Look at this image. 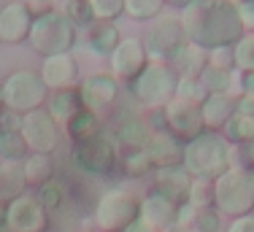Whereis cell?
Instances as JSON below:
<instances>
[{
  "mask_svg": "<svg viewBox=\"0 0 254 232\" xmlns=\"http://www.w3.org/2000/svg\"><path fill=\"white\" fill-rule=\"evenodd\" d=\"M179 19L184 24L187 41L203 46L205 52L235 46L246 33L235 0H195L181 11Z\"/></svg>",
  "mask_w": 254,
  "mask_h": 232,
  "instance_id": "cell-1",
  "label": "cell"
},
{
  "mask_svg": "<svg viewBox=\"0 0 254 232\" xmlns=\"http://www.w3.org/2000/svg\"><path fill=\"white\" fill-rule=\"evenodd\" d=\"M181 168L192 175V178L203 181H216L227 168H233V149L222 132L205 130L203 135L184 143V157H181Z\"/></svg>",
  "mask_w": 254,
  "mask_h": 232,
  "instance_id": "cell-2",
  "label": "cell"
},
{
  "mask_svg": "<svg viewBox=\"0 0 254 232\" xmlns=\"http://www.w3.org/2000/svg\"><path fill=\"white\" fill-rule=\"evenodd\" d=\"M214 208L222 216L238 219L246 213H254V184L252 170L233 165L214 181Z\"/></svg>",
  "mask_w": 254,
  "mask_h": 232,
  "instance_id": "cell-3",
  "label": "cell"
},
{
  "mask_svg": "<svg viewBox=\"0 0 254 232\" xmlns=\"http://www.w3.org/2000/svg\"><path fill=\"white\" fill-rule=\"evenodd\" d=\"M78 30L63 16V11L49 8L35 14L33 30H30V46L38 52L41 57H52V54H70L76 46Z\"/></svg>",
  "mask_w": 254,
  "mask_h": 232,
  "instance_id": "cell-4",
  "label": "cell"
},
{
  "mask_svg": "<svg viewBox=\"0 0 254 232\" xmlns=\"http://www.w3.org/2000/svg\"><path fill=\"white\" fill-rule=\"evenodd\" d=\"M141 197L125 186H114L98 197L95 203V227L98 232H122L138 219Z\"/></svg>",
  "mask_w": 254,
  "mask_h": 232,
  "instance_id": "cell-5",
  "label": "cell"
},
{
  "mask_svg": "<svg viewBox=\"0 0 254 232\" xmlns=\"http://www.w3.org/2000/svg\"><path fill=\"white\" fill-rule=\"evenodd\" d=\"M49 100V89L46 84L41 81V73L38 70H30V68H22V70H14L5 76L3 81V106L8 111H16V114H30V111H38L44 108V103Z\"/></svg>",
  "mask_w": 254,
  "mask_h": 232,
  "instance_id": "cell-6",
  "label": "cell"
},
{
  "mask_svg": "<svg viewBox=\"0 0 254 232\" xmlns=\"http://www.w3.org/2000/svg\"><path fill=\"white\" fill-rule=\"evenodd\" d=\"M176 84H179V76L171 65L165 62H149L143 73L130 84L132 87V95H135L138 103L154 111V108H165L168 103L176 97Z\"/></svg>",
  "mask_w": 254,
  "mask_h": 232,
  "instance_id": "cell-7",
  "label": "cell"
},
{
  "mask_svg": "<svg viewBox=\"0 0 254 232\" xmlns=\"http://www.w3.org/2000/svg\"><path fill=\"white\" fill-rule=\"evenodd\" d=\"M70 157H73L76 168L81 170V173L106 175V173H111V170L117 168L119 149H117V140L103 130V132H98V135H92V138L76 140Z\"/></svg>",
  "mask_w": 254,
  "mask_h": 232,
  "instance_id": "cell-8",
  "label": "cell"
},
{
  "mask_svg": "<svg viewBox=\"0 0 254 232\" xmlns=\"http://www.w3.org/2000/svg\"><path fill=\"white\" fill-rule=\"evenodd\" d=\"M184 44H187V33L179 16H160V19H154L146 38H143L149 62H165V65L173 62V57L181 52Z\"/></svg>",
  "mask_w": 254,
  "mask_h": 232,
  "instance_id": "cell-9",
  "label": "cell"
},
{
  "mask_svg": "<svg viewBox=\"0 0 254 232\" xmlns=\"http://www.w3.org/2000/svg\"><path fill=\"white\" fill-rule=\"evenodd\" d=\"M162 124H165V132H171L173 138L181 140V143H190V140H195L197 135L205 132L200 106L184 103V100H179V97H173V100L162 108Z\"/></svg>",
  "mask_w": 254,
  "mask_h": 232,
  "instance_id": "cell-10",
  "label": "cell"
},
{
  "mask_svg": "<svg viewBox=\"0 0 254 232\" xmlns=\"http://www.w3.org/2000/svg\"><path fill=\"white\" fill-rule=\"evenodd\" d=\"M22 138H25L27 149L35 154H54V149L60 146V124L52 119V114L46 108L30 111L22 116L19 127Z\"/></svg>",
  "mask_w": 254,
  "mask_h": 232,
  "instance_id": "cell-11",
  "label": "cell"
},
{
  "mask_svg": "<svg viewBox=\"0 0 254 232\" xmlns=\"http://www.w3.org/2000/svg\"><path fill=\"white\" fill-rule=\"evenodd\" d=\"M149 65V54L141 38L127 35L122 38V44L114 49V54L108 57V73L117 78L119 84H132L138 76L143 73V68Z\"/></svg>",
  "mask_w": 254,
  "mask_h": 232,
  "instance_id": "cell-12",
  "label": "cell"
},
{
  "mask_svg": "<svg viewBox=\"0 0 254 232\" xmlns=\"http://www.w3.org/2000/svg\"><path fill=\"white\" fill-rule=\"evenodd\" d=\"M5 227L11 232H46L49 230V211L41 205L35 194H22V197L5 203Z\"/></svg>",
  "mask_w": 254,
  "mask_h": 232,
  "instance_id": "cell-13",
  "label": "cell"
},
{
  "mask_svg": "<svg viewBox=\"0 0 254 232\" xmlns=\"http://www.w3.org/2000/svg\"><path fill=\"white\" fill-rule=\"evenodd\" d=\"M41 81L46 84L49 92H63V89H76L81 81V68L78 59L70 54H52V57L41 59Z\"/></svg>",
  "mask_w": 254,
  "mask_h": 232,
  "instance_id": "cell-14",
  "label": "cell"
},
{
  "mask_svg": "<svg viewBox=\"0 0 254 232\" xmlns=\"http://www.w3.org/2000/svg\"><path fill=\"white\" fill-rule=\"evenodd\" d=\"M78 95H81L84 108L100 114L103 108H111L119 97V81L111 73H89L78 81Z\"/></svg>",
  "mask_w": 254,
  "mask_h": 232,
  "instance_id": "cell-15",
  "label": "cell"
},
{
  "mask_svg": "<svg viewBox=\"0 0 254 232\" xmlns=\"http://www.w3.org/2000/svg\"><path fill=\"white\" fill-rule=\"evenodd\" d=\"M35 14L27 3H5L0 8V44H25L30 38V30H33Z\"/></svg>",
  "mask_w": 254,
  "mask_h": 232,
  "instance_id": "cell-16",
  "label": "cell"
},
{
  "mask_svg": "<svg viewBox=\"0 0 254 232\" xmlns=\"http://www.w3.org/2000/svg\"><path fill=\"white\" fill-rule=\"evenodd\" d=\"M176 211H179V203H173L168 194H162L160 189H149L146 194L141 197V211H138V219L146 222L149 227H154L157 232L168 230L176 224Z\"/></svg>",
  "mask_w": 254,
  "mask_h": 232,
  "instance_id": "cell-17",
  "label": "cell"
},
{
  "mask_svg": "<svg viewBox=\"0 0 254 232\" xmlns=\"http://www.w3.org/2000/svg\"><path fill=\"white\" fill-rule=\"evenodd\" d=\"M143 151L149 154V160L157 170L162 168H181V157H184V143L179 138H173L171 132L157 130L152 132L149 143L143 146Z\"/></svg>",
  "mask_w": 254,
  "mask_h": 232,
  "instance_id": "cell-18",
  "label": "cell"
},
{
  "mask_svg": "<svg viewBox=\"0 0 254 232\" xmlns=\"http://www.w3.org/2000/svg\"><path fill=\"white\" fill-rule=\"evenodd\" d=\"M171 68L176 70L179 78H200L205 73V68H208V52H205L203 46L187 41V44L181 46V52L173 57Z\"/></svg>",
  "mask_w": 254,
  "mask_h": 232,
  "instance_id": "cell-19",
  "label": "cell"
},
{
  "mask_svg": "<svg viewBox=\"0 0 254 232\" xmlns=\"http://www.w3.org/2000/svg\"><path fill=\"white\" fill-rule=\"evenodd\" d=\"M190 184L192 175L184 168H162L154 173V189H160L162 194L173 200V203H187V194H190Z\"/></svg>",
  "mask_w": 254,
  "mask_h": 232,
  "instance_id": "cell-20",
  "label": "cell"
},
{
  "mask_svg": "<svg viewBox=\"0 0 254 232\" xmlns=\"http://www.w3.org/2000/svg\"><path fill=\"white\" fill-rule=\"evenodd\" d=\"M205 130L222 132V127L230 121V116L235 114V97L233 95H208V100L200 106Z\"/></svg>",
  "mask_w": 254,
  "mask_h": 232,
  "instance_id": "cell-21",
  "label": "cell"
},
{
  "mask_svg": "<svg viewBox=\"0 0 254 232\" xmlns=\"http://www.w3.org/2000/svg\"><path fill=\"white\" fill-rule=\"evenodd\" d=\"M22 170H25V178H27V186H46L54 181V175H57V162H54L52 154H35V151H30L25 157V162H22Z\"/></svg>",
  "mask_w": 254,
  "mask_h": 232,
  "instance_id": "cell-22",
  "label": "cell"
},
{
  "mask_svg": "<svg viewBox=\"0 0 254 232\" xmlns=\"http://www.w3.org/2000/svg\"><path fill=\"white\" fill-rule=\"evenodd\" d=\"M87 44L98 57H111L114 49L122 44V33H119L117 22H95L87 33Z\"/></svg>",
  "mask_w": 254,
  "mask_h": 232,
  "instance_id": "cell-23",
  "label": "cell"
},
{
  "mask_svg": "<svg viewBox=\"0 0 254 232\" xmlns=\"http://www.w3.org/2000/svg\"><path fill=\"white\" fill-rule=\"evenodd\" d=\"M22 194H27L22 162H0V203H11Z\"/></svg>",
  "mask_w": 254,
  "mask_h": 232,
  "instance_id": "cell-24",
  "label": "cell"
},
{
  "mask_svg": "<svg viewBox=\"0 0 254 232\" xmlns=\"http://www.w3.org/2000/svg\"><path fill=\"white\" fill-rule=\"evenodd\" d=\"M84 108L81 103V95H78V87L76 89H63V92H49V100H46V111L52 114V119L57 124H65L70 116H76L78 111Z\"/></svg>",
  "mask_w": 254,
  "mask_h": 232,
  "instance_id": "cell-25",
  "label": "cell"
},
{
  "mask_svg": "<svg viewBox=\"0 0 254 232\" xmlns=\"http://www.w3.org/2000/svg\"><path fill=\"white\" fill-rule=\"evenodd\" d=\"M152 127H149L146 116H127L122 124L117 127V138L122 140L127 149H143L152 138Z\"/></svg>",
  "mask_w": 254,
  "mask_h": 232,
  "instance_id": "cell-26",
  "label": "cell"
},
{
  "mask_svg": "<svg viewBox=\"0 0 254 232\" xmlns=\"http://www.w3.org/2000/svg\"><path fill=\"white\" fill-rule=\"evenodd\" d=\"M65 132L73 138V143H76V140H84V138L98 135V132H103L100 114L89 111V108H81L76 116H70V119L65 121Z\"/></svg>",
  "mask_w": 254,
  "mask_h": 232,
  "instance_id": "cell-27",
  "label": "cell"
},
{
  "mask_svg": "<svg viewBox=\"0 0 254 232\" xmlns=\"http://www.w3.org/2000/svg\"><path fill=\"white\" fill-rule=\"evenodd\" d=\"M235 78H238V70H216V68H211V65H208L205 73L200 76V84L205 87V92H208V95H233L235 89H238Z\"/></svg>",
  "mask_w": 254,
  "mask_h": 232,
  "instance_id": "cell-28",
  "label": "cell"
},
{
  "mask_svg": "<svg viewBox=\"0 0 254 232\" xmlns=\"http://www.w3.org/2000/svg\"><path fill=\"white\" fill-rule=\"evenodd\" d=\"M222 138L227 140L230 146H252L254 140V119L249 116H241V114H233L230 121L222 127Z\"/></svg>",
  "mask_w": 254,
  "mask_h": 232,
  "instance_id": "cell-29",
  "label": "cell"
},
{
  "mask_svg": "<svg viewBox=\"0 0 254 232\" xmlns=\"http://www.w3.org/2000/svg\"><path fill=\"white\" fill-rule=\"evenodd\" d=\"M63 16L65 19H68L70 24H73V27L78 30V27H92L95 22V8H92V3H89V0H63Z\"/></svg>",
  "mask_w": 254,
  "mask_h": 232,
  "instance_id": "cell-30",
  "label": "cell"
},
{
  "mask_svg": "<svg viewBox=\"0 0 254 232\" xmlns=\"http://www.w3.org/2000/svg\"><path fill=\"white\" fill-rule=\"evenodd\" d=\"M30 154L22 132H5L0 130V160L3 162H25V157Z\"/></svg>",
  "mask_w": 254,
  "mask_h": 232,
  "instance_id": "cell-31",
  "label": "cell"
},
{
  "mask_svg": "<svg viewBox=\"0 0 254 232\" xmlns=\"http://www.w3.org/2000/svg\"><path fill=\"white\" fill-rule=\"evenodd\" d=\"M165 0H125V14L135 22H149V19H160Z\"/></svg>",
  "mask_w": 254,
  "mask_h": 232,
  "instance_id": "cell-32",
  "label": "cell"
},
{
  "mask_svg": "<svg viewBox=\"0 0 254 232\" xmlns=\"http://www.w3.org/2000/svg\"><path fill=\"white\" fill-rule=\"evenodd\" d=\"M122 165H125V173L130 175V178H146L154 168L143 149H127L125 157H122Z\"/></svg>",
  "mask_w": 254,
  "mask_h": 232,
  "instance_id": "cell-33",
  "label": "cell"
},
{
  "mask_svg": "<svg viewBox=\"0 0 254 232\" xmlns=\"http://www.w3.org/2000/svg\"><path fill=\"white\" fill-rule=\"evenodd\" d=\"M235 54V70L254 73V33H244V38L233 46Z\"/></svg>",
  "mask_w": 254,
  "mask_h": 232,
  "instance_id": "cell-34",
  "label": "cell"
},
{
  "mask_svg": "<svg viewBox=\"0 0 254 232\" xmlns=\"http://www.w3.org/2000/svg\"><path fill=\"white\" fill-rule=\"evenodd\" d=\"M176 97L184 103H192V106H203L208 100V92H205V87L200 84V78H179Z\"/></svg>",
  "mask_w": 254,
  "mask_h": 232,
  "instance_id": "cell-35",
  "label": "cell"
},
{
  "mask_svg": "<svg viewBox=\"0 0 254 232\" xmlns=\"http://www.w3.org/2000/svg\"><path fill=\"white\" fill-rule=\"evenodd\" d=\"M187 203H192L195 208H211V205H214V181L192 178Z\"/></svg>",
  "mask_w": 254,
  "mask_h": 232,
  "instance_id": "cell-36",
  "label": "cell"
},
{
  "mask_svg": "<svg viewBox=\"0 0 254 232\" xmlns=\"http://www.w3.org/2000/svg\"><path fill=\"white\" fill-rule=\"evenodd\" d=\"M35 197L41 200V205H44L46 211L54 213V211H60V208L65 205V186L60 184V181H52V184L41 186Z\"/></svg>",
  "mask_w": 254,
  "mask_h": 232,
  "instance_id": "cell-37",
  "label": "cell"
},
{
  "mask_svg": "<svg viewBox=\"0 0 254 232\" xmlns=\"http://www.w3.org/2000/svg\"><path fill=\"white\" fill-rule=\"evenodd\" d=\"M195 232H222V213L211 205V208H197L192 227Z\"/></svg>",
  "mask_w": 254,
  "mask_h": 232,
  "instance_id": "cell-38",
  "label": "cell"
},
{
  "mask_svg": "<svg viewBox=\"0 0 254 232\" xmlns=\"http://www.w3.org/2000/svg\"><path fill=\"white\" fill-rule=\"evenodd\" d=\"M98 22H117L125 14V0H89Z\"/></svg>",
  "mask_w": 254,
  "mask_h": 232,
  "instance_id": "cell-39",
  "label": "cell"
},
{
  "mask_svg": "<svg viewBox=\"0 0 254 232\" xmlns=\"http://www.w3.org/2000/svg\"><path fill=\"white\" fill-rule=\"evenodd\" d=\"M208 65L216 70H235V54L233 46H222V49H211L208 52Z\"/></svg>",
  "mask_w": 254,
  "mask_h": 232,
  "instance_id": "cell-40",
  "label": "cell"
},
{
  "mask_svg": "<svg viewBox=\"0 0 254 232\" xmlns=\"http://www.w3.org/2000/svg\"><path fill=\"white\" fill-rule=\"evenodd\" d=\"M235 8H238L244 30L246 33H254V0H235Z\"/></svg>",
  "mask_w": 254,
  "mask_h": 232,
  "instance_id": "cell-41",
  "label": "cell"
},
{
  "mask_svg": "<svg viewBox=\"0 0 254 232\" xmlns=\"http://www.w3.org/2000/svg\"><path fill=\"white\" fill-rule=\"evenodd\" d=\"M19 127H22V114L8 111V108L0 114V130H5V132H19Z\"/></svg>",
  "mask_w": 254,
  "mask_h": 232,
  "instance_id": "cell-42",
  "label": "cell"
},
{
  "mask_svg": "<svg viewBox=\"0 0 254 232\" xmlns=\"http://www.w3.org/2000/svg\"><path fill=\"white\" fill-rule=\"evenodd\" d=\"M225 232H254V213H246V216L230 219Z\"/></svg>",
  "mask_w": 254,
  "mask_h": 232,
  "instance_id": "cell-43",
  "label": "cell"
},
{
  "mask_svg": "<svg viewBox=\"0 0 254 232\" xmlns=\"http://www.w3.org/2000/svg\"><path fill=\"white\" fill-rule=\"evenodd\" d=\"M195 213L197 208L192 203H181L179 211H176V224L179 227H192V222H195Z\"/></svg>",
  "mask_w": 254,
  "mask_h": 232,
  "instance_id": "cell-44",
  "label": "cell"
},
{
  "mask_svg": "<svg viewBox=\"0 0 254 232\" xmlns=\"http://www.w3.org/2000/svg\"><path fill=\"white\" fill-rule=\"evenodd\" d=\"M235 114L254 119V95H238L235 97Z\"/></svg>",
  "mask_w": 254,
  "mask_h": 232,
  "instance_id": "cell-45",
  "label": "cell"
},
{
  "mask_svg": "<svg viewBox=\"0 0 254 232\" xmlns=\"http://www.w3.org/2000/svg\"><path fill=\"white\" fill-rule=\"evenodd\" d=\"M235 84H238V95H254V73H241L238 70Z\"/></svg>",
  "mask_w": 254,
  "mask_h": 232,
  "instance_id": "cell-46",
  "label": "cell"
},
{
  "mask_svg": "<svg viewBox=\"0 0 254 232\" xmlns=\"http://www.w3.org/2000/svg\"><path fill=\"white\" fill-rule=\"evenodd\" d=\"M122 232H157L154 227H149L146 222H141V219H135V222L130 224V227H125Z\"/></svg>",
  "mask_w": 254,
  "mask_h": 232,
  "instance_id": "cell-47",
  "label": "cell"
},
{
  "mask_svg": "<svg viewBox=\"0 0 254 232\" xmlns=\"http://www.w3.org/2000/svg\"><path fill=\"white\" fill-rule=\"evenodd\" d=\"M195 0H165V5H171V8H179V11H184L187 5H192Z\"/></svg>",
  "mask_w": 254,
  "mask_h": 232,
  "instance_id": "cell-48",
  "label": "cell"
},
{
  "mask_svg": "<svg viewBox=\"0 0 254 232\" xmlns=\"http://www.w3.org/2000/svg\"><path fill=\"white\" fill-rule=\"evenodd\" d=\"M162 232H195V230H190V227H179V224H173V227H168V230H162Z\"/></svg>",
  "mask_w": 254,
  "mask_h": 232,
  "instance_id": "cell-49",
  "label": "cell"
},
{
  "mask_svg": "<svg viewBox=\"0 0 254 232\" xmlns=\"http://www.w3.org/2000/svg\"><path fill=\"white\" fill-rule=\"evenodd\" d=\"M0 224H5V203H0Z\"/></svg>",
  "mask_w": 254,
  "mask_h": 232,
  "instance_id": "cell-50",
  "label": "cell"
},
{
  "mask_svg": "<svg viewBox=\"0 0 254 232\" xmlns=\"http://www.w3.org/2000/svg\"><path fill=\"white\" fill-rule=\"evenodd\" d=\"M249 157H252V165H254V140H252V146H249Z\"/></svg>",
  "mask_w": 254,
  "mask_h": 232,
  "instance_id": "cell-51",
  "label": "cell"
},
{
  "mask_svg": "<svg viewBox=\"0 0 254 232\" xmlns=\"http://www.w3.org/2000/svg\"><path fill=\"white\" fill-rule=\"evenodd\" d=\"M0 108H5L3 106V81H0Z\"/></svg>",
  "mask_w": 254,
  "mask_h": 232,
  "instance_id": "cell-52",
  "label": "cell"
},
{
  "mask_svg": "<svg viewBox=\"0 0 254 232\" xmlns=\"http://www.w3.org/2000/svg\"><path fill=\"white\" fill-rule=\"evenodd\" d=\"M0 232H11L8 227H5V224H0Z\"/></svg>",
  "mask_w": 254,
  "mask_h": 232,
  "instance_id": "cell-53",
  "label": "cell"
},
{
  "mask_svg": "<svg viewBox=\"0 0 254 232\" xmlns=\"http://www.w3.org/2000/svg\"><path fill=\"white\" fill-rule=\"evenodd\" d=\"M35 3H44V5H49V0H35Z\"/></svg>",
  "mask_w": 254,
  "mask_h": 232,
  "instance_id": "cell-54",
  "label": "cell"
},
{
  "mask_svg": "<svg viewBox=\"0 0 254 232\" xmlns=\"http://www.w3.org/2000/svg\"><path fill=\"white\" fill-rule=\"evenodd\" d=\"M78 232H98V230H78Z\"/></svg>",
  "mask_w": 254,
  "mask_h": 232,
  "instance_id": "cell-55",
  "label": "cell"
},
{
  "mask_svg": "<svg viewBox=\"0 0 254 232\" xmlns=\"http://www.w3.org/2000/svg\"><path fill=\"white\" fill-rule=\"evenodd\" d=\"M252 184H254V170H252Z\"/></svg>",
  "mask_w": 254,
  "mask_h": 232,
  "instance_id": "cell-56",
  "label": "cell"
}]
</instances>
